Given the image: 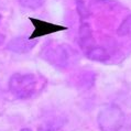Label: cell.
<instances>
[{
  "instance_id": "cell-1",
  "label": "cell",
  "mask_w": 131,
  "mask_h": 131,
  "mask_svg": "<svg viewBox=\"0 0 131 131\" xmlns=\"http://www.w3.org/2000/svg\"><path fill=\"white\" fill-rule=\"evenodd\" d=\"M97 123L101 131H119L125 123V114L117 105H107L98 114Z\"/></svg>"
},
{
  "instance_id": "cell-2",
  "label": "cell",
  "mask_w": 131,
  "mask_h": 131,
  "mask_svg": "<svg viewBox=\"0 0 131 131\" xmlns=\"http://www.w3.org/2000/svg\"><path fill=\"white\" fill-rule=\"evenodd\" d=\"M36 77L33 74L17 73L11 76L9 81V89L13 96L19 99L30 98L35 93Z\"/></svg>"
},
{
  "instance_id": "cell-3",
  "label": "cell",
  "mask_w": 131,
  "mask_h": 131,
  "mask_svg": "<svg viewBox=\"0 0 131 131\" xmlns=\"http://www.w3.org/2000/svg\"><path fill=\"white\" fill-rule=\"evenodd\" d=\"M43 56L51 64L59 67H66L68 65L75 63L76 60H77L76 51L66 44L51 46V48L45 50Z\"/></svg>"
},
{
  "instance_id": "cell-4",
  "label": "cell",
  "mask_w": 131,
  "mask_h": 131,
  "mask_svg": "<svg viewBox=\"0 0 131 131\" xmlns=\"http://www.w3.org/2000/svg\"><path fill=\"white\" fill-rule=\"evenodd\" d=\"M29 20L31 21L34 27V31L32 32V34L28 38L29 40H34L36 38H40V36H44L48 34H53V33H56V32H60V31L67 30L66 27L51 23V22H48V21L38 19V18L31 17V18H29Z\"/></svg>"
},
{
  "instance_id": "cell-5",
  "label": "cell",
  "mask_w": 131,
  "mask_h": 131,
  "mask_svg": "<svg viewBox=\"0 0 131 131\" xmlns=\"http://www.w3.org/2000/svg\"><path fill=\"white\" fill-rule=\"evenodd\" d=\"M78 43H79V45H81V48L86 51H88L89 49L95 46L94 45L95 40H94L92 29H90V25L88 23H83L81 25V28H79Z\"/></svg>"
},
{
  "instance_id": "cell-6",
  "label": "cell",
  "mask_w": 131,
  "mask_h": 131,
  "mask_svg": "<svg viewBox=\"0 0 131 131\" xmlns=\"http://www.w3.org/2000/svg\"><path fill=\"white\" fill-rule=\"evenodd\" d=\"M34 45H35V43L32 42V40L20 36V38H16L11 40L9 42V44L7 45V49L14 53H27Z\"/></svg>"
},
{
  "instance_id": "cell-7",
  "label": "cell",
  "mask_w": 131,
  "mask_h": 131,
  "mask_svg": "<svg viewBox=\"0 0 131 131\" xmlns=\"http://www.w3.org/2000/svg\"><path fill=\"white\" fill-rule=\"evenodd\" d=\"M86 56L90 61L95 62H106L110 59V55L106 51V49L101 48V46H94L88 51H86Z\"/></svg>"
},
{
  "instance_id": "cell-8",
  "label": "cell",
  "mask_w": 131,
  "mask_h": 131,
  "mask_svg": "<svg viewBox=\"0 0 131 131\" xmlns=\"http://www.w3.org/2000/svg\"><path fill=\"white\" fill-rule=\"evenodd\" d=\"M117 34L120 36H125L131 34V14L127 16L123 21L120 23L118 30H117Z\"/></svg>"
},
{
  "instance_id": "cell-9",
  "label": "cell",
  "mask_w": 131,
  "mask_h": 131,
  "mask_svg": "<svg viewBox=\"0 0 131 131\" xmlns=\"http://www.w3.org/2000/svg\"><path fill=\"white\" fill-rule=\"evenodd\" d=\"M63 125L61 119H55L53 121H48L44 122L43 125L40 126L38 131H56L57 129L61 128V126Z\"/></svg>"
},
{
  "instance_id": "cell-10",
  "label": "cell",
  "mask_w": 131,
  "mask_h": 131,
  "mask_svg": "<svg viewBox=\"0 0 131 131\" xmlns=\"http://www.w3.org/2000/svg\"><path fill=\"white\" fill-rule=\"evenodd\" d=\"M20 3L25 8H30V9H38L40 8L44 0H19Z\"/></svg>"
},
{
  "instance_id": "cell-11",
  "label": "cell",
  "mask_w": 131,
  "mask_h": 131,
  "mask_svg": "<svg viewBox=\"0 0 131 131\" xmlns=\"http://www.w3.org/2000/svg\"><path fill=\"white\" fill-rule=\"evenodd\" d=\"M77 11H78L82 19H86V18H88L89 14H90L88 8H87L86 5H85V2L82 1V0H77Z\"/></svg>"
},
{
  "instance_id": "cell-12",
  "label": "cell",
  "mask_w": 131,
  "mask_h": 131,
  "mask_svg": "<svg viewBox=\"0 0 131 131\" xmlns=\"http://www.w3.org/2000/svg\"><path fill=\"white\" fill-rule=\"evenodd\" d=\"M5 35H3V34H1V33H0V45H1L2 44V43L3 42H5Z\"/></svg>"
},
{
  "instance_id": "cell-13",
  "label": "cell",
  "mask_w": 131,
  "mask_h": 131,
  "mask_svg": "<svg viewBox=\"0 0 131 131\" xmlns=\"http://www.w3.org/2000/svg\"><path fill=\"white\" fill-rule=\"evenodd\" d=\"M20 131H31V129H29V128H23V129H21Z\"/></svg>"
},
{
  "instance_id": "cell-14",
  "label": "cell",
  "mask_w": 131,
  "mask_h": 131,
  "mask_svg": "<svg viewBox=\"0 0 131 131\" xmlns=\"http://www.w3.org/2000/svg\"><path fill=\"white\" fill-rule=\"evenodd\" d=\"M0 19H1V16H0Z\"/></svg>"
}]
</instances>
